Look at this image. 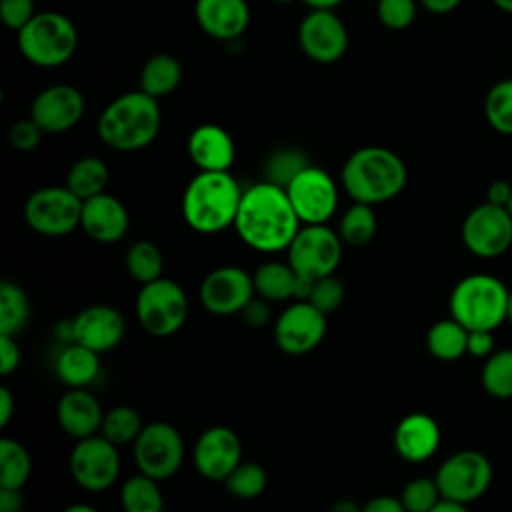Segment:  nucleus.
Masks as SVG:
<instances>
[{"label":"nucleus","instance_id":"2","mask_svg":"<svg viewBox=\"0 0 512 512\" xmlns=\"http://www.w3.org/2000/svg\"><path fill=\"white\" fill-rule=\"evenodd\" d=\"M160 126V100L138 88L116 96L102 108L96 132L110 150L138 152L156 140Z\"/></svg>","mask_w":512,"mask_h":512},{"label":"nucleus","instance_id":"41","mask_svg":"<svg viewBox=\"0 0 512 512\" xmlns=\"http://www.w3.org/2000/svg\"><path fill=\"white\" fill-rule=\"evenodd\" d=\"M442 498L434 478H414L404 484L400 500L406 512H430Z\"/></svg>","mask_w":512,"mask_h":512},{"label":"nucleus","instance_id":"16","mask_svg":"<svg viewBox=\"0 0 512 512\" xmlns=\"http://www.w3.org/2000/svg\"><path fill=\"white\" fill-rule=\"evenodd\" d=\"M326 336V314L308 300H292L274 320V340L284 354L302 356Z\"/></svg>","mask_w":512,"mask_h":512},{"label":"nucleus","instance_id":"10","mask_svg":"<svg viewBox=\"0 0 512 512\" xmlns=\"http://www.w3.org/2000/svg\"><path fill=\"white\" fill-rule=\"evenodd\" d=\"M132 454L138 472L162 482L178 474L184 462V440L170 422H148L132 444Z\"/></svg>","mask_w":512,"mask_h":512},{"label":"nucleus","instance_id":"27","mask_svg":"<svg viewBox=\"0 0 512 512\" xmlns=\"http://www.w3.org/2000/svg\"><path fill=\"white\" fill-rule=\"evenodd\" d=\"M54 372L68 388H86L100 374V354L78 344H64L54 360Z\"/></svg>","mask_w":512,"mask_h":512},{"label":"nucleus","instance_id":"32","mask_svg":"<svg viewBox=\"0 0 512 512\" xmlns=\"http://www.w3.org/2000/svg\"><path fill=\"white\" fill-rule=\"evenodd\" d=\"M376 228H378V222H376L374 206L354 202L340 216L336 232L346 246L362 248L368 242H372V238L376 236Z\"/></svg>","mask_w":512,"mask_h":512},{"label":"nucleus","instance_id":"54","mask_svg":"<svg viewBox=\"0 0 512 512\" xmlns=\"http://www.w3.org/2000/svg\"><path fill=\"white\" fill-rule=\"evenodd\" d=\"M430 512H470V510H468V504L448 500V498H440Z\"/></svg>","mask_w":512,"mask_h":512},{"label":"nucleus","instance_id":"51","mask_svg":"<svg viewBox=\"0 0 512 512\" xmlns=\"http://www.w3.org/2000/svg\"><path fill=\"white\" fill-rule=\"evenodd\" d=\"M22 494L20 490L0 488V512H20L22 510Z\"/></svg>","mask_w":512,"mask_h":512},{"label":"nucleus","instance_id":"43","mask_svg":"<svg viewBox=\"0 0 512 512\" xmlns=\"http://www.w3.org/2000/svg\"><path fill=\"white\" fill-rule=\"evenodd\" d=\"M416 0H378L376 16L388 30H406L416 20Z\"/></svg>","mask_w":512,"mask_h":512},{"label":"nucleus","instance_id":"59","mask_svg":"<svg viewBox=\"0 0 512 512\" xmlns=\"http://www.w3.org/2000/svg\"><path fill=\"white\" fill-rule=\"evenodd\" d=\"M506 320L512 324V288H508V302H506Z\"/></svg>","mask_w":512,"mask_h":512},{"label":"nucleus","instance_id":"37","mask_svg":"<svg viewBox=\"0 0 512 512\" xmlns=\"http://www.w3.org/2000/svg\"><path fill=\"white\" fill-rule=\"evenodd\" d=\"M480 382L488 396L498 400L512 398V348L492 352L484 360Z\"/></svg>","mask_w":512,"mask_h":512},{"label":"nucleus","instance_id":"50","mask_svg":"<svg viewBox=\"0 0 512 512\" xmlns=\"http://www.w3.org/2000/svg\"><path fill=\"white\" fill-rule=\"evenodd\" d=\"M510 196H512V186L506 180H494L486 188V202H490V204L506 208Z\"/></svg>","mask_w":512,"mask_h":512},{"label":"nucleus","instance_id":"60","mask_svg":"<svg viewBox=\"0 0 512 512\" xmlns=\"http://www.w3.org/2000/svg\"><path fill=\"white\" fill-rule=\"evenodd\" d=\"M506 210H508V214L512 216V196H510V200H508V204H506Z\"/></svg>","mask_w":512,"mask_h":512},{"label":"nucleus","instance_id":"55","mask_svg":"<svg viewBox=\"0 0 512 512\" xmlns=\"http://www.w3.org/2000/svg\"><path fill=\"white\" fill-rule=\"evenodd\" d=\"M304 6H308L310 10H334L336 6H340L344 0H298Z\"/></svg>","mask_w":512,"mask_h":512},{"label":"nucleus","instance_id":"61","mask_svg":"<svg viewBox=\"0 0 512 512\" xmlns=\"http://www.w3.org/2000/svg\"><path fill=\"white\" fill-rule=\"evenodd\" d=\"M276 2H278V4H292L294 0H276Z\"/></svg>","mask_w":512,"mask_h":512},{"label":"nucleus","instance_id":"48","mask_svg":"<svg viewBox=\"0 0 512 512\" xmlns=\"http://www.w3.org/2000/svg\"><path fill=\"white\" fill-rule=\"evenodd\" d=\"M494 352V334L492 330H468L466 354L474 358H488Z\"/></svg>","mask_w":512,"mask_h":512},{"label":"nucleus","instance_id":"13","mask_svg":"<svg viewBox=\"0 0 512 512\" xmlns=\"http://www.w3.org/2000/svg\"><path fill=\"white\" fill-rule=\"evenodd\" d=\"M286 194L302 224H326L336 214L338 184L320 166L308 164L300 170L286 186Z\"/></svg>","mask_w":512,"mask_h":512},{"label":"nucleus","instance_id":"17","mask_svg":"<svg viewBox=\"0 0 512 512\" xmlns=\"http://www.w3.org/2000/svg\"><path fill=\"white\" fill-rule=\"evenodd\" d=\"M254 296L252 274L232 264L208 272L198 288L200 304L214 316L238 314Z\"/></svg>","mask_w":512,"mask_h":512},{"label":"nucleus","instance_id":"46","mask_svg":"<svg viewBox=\"0 0 512 512\" xmlns=\"http://www.w3.org/2000/svg\"><path fill=\"white\" fill-rule=\"evenodd\" d=\"M22 354L16 344V336L0 334V374L10 376L20 366Z\"/></svg>","mask_w":512,"mask_h":512},{"label":"nucleus","instance_id":"56","mask_svg":"<svg viewBox=\"0 0 512 512\" xmlns=\"http://www.w3.org/2000/svg\"><path fill=\"white\" fill-rule=\"evenodd\" d=\"M330 512H362V506H358L354 500H338L330 506Z\"/></svg>","mask_w":512,"mask_h":512},{"label":"nucleus","instance_id":"30","mask_svg":"<svg viewBox=\"0 0 512 512\" xmlns=\"http://www.w3.org/2000/svg\"><path fill=\"white\" fill-rule=\"evenodd\" d=\"M110 180V170L106 162L98 156H82L78 158L68 174H66V186L84 202L92 196H98L106 192Z\"/></svg>","mask_w":512,"mask_h":512},{"label":"nucleus","instance_id":"3","mask_svg":"<svg viewBox=\"0 0 512 512\" xmlns=\"http://www.w3.org/2000/svg\"><path fill=\"white\" fill-rule=\"evenodd\" d=\"M408 182V168L400 154L386 146H362L342 164L340 184L344 192L362 204H384L396 198Z\"/></svg>","mask_w":512,"mask_h":512},{"label":"nucleus","instance_id":"39","mask_svg":"<svg viewBox=\"0 0 512 512\" xmlns=\"http://www.w3.org/2000/svg\"><path fill=\"white\" fill-rule=\"evenodd\" d=\"M488 124L504 136H512V78L496 82L484 100Z\"/></svg>","mask_w":512,"mask_h":512},{"label":"nucleus","instance_id":"42","mask_svg":"<svg viewBox=\"0 0 512 512\" xmlns=\"http://www.w3.org/2000/svg\"><path fill=\"white\" fill-rule=\"evenodd\" d=\"M344 296H346L344 284L334 274H330L312 282V288L306 300L328 316L340 308V304L344 302Z\"/></svg>","mask_w":512,"mask_h":512},{"label":"nucleus","instance_id":"58","mask_svg":"<svg viewBox=\"0 0 512 512\" xmlns=\"http://www.w3.org/2000/svg\"><path fill=\"white\" fill-rule=\"evenodd\" d=\"M500 10H504V12H508V14H512V0H492Z\"/></svg>","mask_w":512,"mask_h":512},{"label":"nucleus","instance_id":"25","mask_svg":"<svg viewBox=\"0 0 512 512\" xmlns=\"http://www.w3.org/2000/svg\"><path fill=\"white\" fill-rule=\"evenodd\" d=\"M56 420L68 436L82 440L100 434L104 410L98 398L86 388H68L56 404Z\"/></svg>","mask_w":512,"mask_h":512},{"label":"nucleus","instance_id":"21","mask_svg":"<svg viewBox=\"0 0 512 512\" xmlns=\"http://www.w3.org/2000/svg\"><path fill=\"white\" fill-rule=\"evenodd\" d=\"M80 228L88 238L100 244H114L122 240L130 228L128 208L114 194L102 192L82 202Z\"/></svg>","mask_w":512,"mask_h":512},{"label":"nucleus","instance_id":"1","mask_svg":"<svg viewBox=\"0 0 512 512\" xmlns=\"http://www.w3.org/2000/svg\"><path fill=\"white\" fill-rule=\"evenodd\" d=\"M300 226L286 188L260 180L244 188L232 228L248 248L274 254L288 250Z\"/></svg>","mask_w":512,"mask_h":512},{"label":"nucleus","instance_id":"12","mask_svg":"<svg viewBox=\"0 0 512 512\" xmlns=\"http://www.w3.org/2000/svg\"><path fill=\"white\" fill-rule=\"evenodd\" d=\"M72 480L88 492L108 490L120 474L118 446L102 434L76 440L68 460Z\"/></svg>","mask_w":512,"mask_h":512},{"label":"nucleus","instance_id":"40","mask_svg":"<svg viewBox=\"0 0 512 512\" xmlns=\"http://www.w3.org/2000/svg\"><path fill=\"white\" fill-rule=\"evenodd\" d=\"M268 486L266 470L256 462H240L230 476L224 480V488L242 500H252L260 496Z\"/></svg>","mask_w":512,"mask_h":512},{"label":"nucleus","instance_id":"20","mask_svg":"<svg viewBox=\"0 0 512 512\" xmlns=\"http://www.w3.org/2000/svg\"><path fill=\"white\" fill-rule=\"evenodd\" d=\"M72 328L74 342L98 354L114 350L126 334V322L122 312L108 304H92L82 308L72 318Z\"/></svg>","mask_w":512,"mask_h":512},{"label":"nucleus","instance_id":"24","mask_svg":"<svg viewBox=\"0 0 512 512\" xmlns=\"http://www.w3.org/2000/svg\"><path fill=\"white\" fill-rule=\"evenodd\" d=\"M392 442L402 460L420 464L436 454L440 446V426L430 414L412 412L396 424Z\"/></svg>","mask_w":512,"mask_h":512},{"label":"nucleus","instance_id":"31","mask_svg":"<svg viewBox=\"0 0 512 512\" xmlns=\"http://www.w3.org/2000/svg\"><path fill=\"white\" fill-rule=\"evenodd\" d=\"M120 504L124 512H164V496L158 480L138 472L120 486Z\"/></svg>","mask_w":512,"mask_h":512},{"label":"nucleus","instance_id":"38","mask_svg":"<svg viewBox=\"0 0 512 512\" xmlns=\"http://www.w3.org/2000/svg\"><path fill=\"white\" fill-rule=\"evenodd\" d=\"M308 156L300 148H278L264 160V180L286 188L290 180L308 166Z\"/></svg>","mask_w":512,"mask_h":512},{"label":"nucleus","instance_id":"19","mask_svg":"<svg viewBox=\"0 0 512 512\" xmlns=\"http://www.w3.org/2000/svg\"><path fill=\"white\" fill-rule=\"evenodd\" d=\"M196 472L212 482H224L242 462V442L238 434L222 424L206 428L192 450Z\"/></svg>","mask_w":512,"mask_h":512},{"label":"nucleus","instance_id":"57","mask_svg":"<svg viewBox=\"0 0 512 512\" xmlns=\"http://www.w3.org/2000/svg\"><path fill=\"white\" fill-rule=\"evenodd\" d=\"M64 512H100V510H96L94 506H90V504H70L68 508H64Z\"/></svg>","mask_w":512,"mask_h":512},{"label":"nucleus","instance_id":"18","mask_svg":"<svg viewBox=\"0 0 512 512\" xmlns=\"http://www.w3.org/2000/svg\"><path fill=\"white\" fill-rule=\"evenodd\" d=\"M84 112L86 100L76 86L52 84L34 96L28 116L44 134H64L82 120Z\"/></svg>","mask_w":512,"mask_h":512},{"label":"nucleus","instance_id":"11","mask_svg":"<svg viewBox=\"0 0 512 512\" xmlns=\"http://www.w3.org/2000/svg\"><path fill=\"white\" fill-rule=\"evenodd\" d=\"M434 480L442 498L470 504L490 488L492 464L488 456L478 450H460L438 466Z\"/></svg>","mask_w":512,"mask_h":512},{"label":"nucleus","instance_id":"7","mask_svg":"<svg viewBox=\"0 0 512 512\" xmlns=\"http://www.w3.org/2000/svg\"><path fill=\"white\" fill-rule=\"evenodd\" d=\"M134 312L144 332L166 338L184 326L188 316V296L176 280L162 276L140 286Z\"/></svg>","mask_w":512,"mask_h":512},{"label":"nucleus","instance_id":"23","mask_svg":"<svg viewBox=\"0 0 512 512\" xmlns=\"http://www.w3.org/2000/svg\"><path fill=\"white\" fill-rule=\"evenodd\" d=\"M194 18L206 36L234 42L250 24V6L246 0H196Z\"/></svg>","mask_w":512,"mask_h":512},{"label":"nucleus","instance_id":"53","mask_svg":"<svg viewBox=\"0 0 512 512\" xmlns=\"http://www.w3.org/2000/svg\"><path fill=\"white\" fill-rule=\"evenodd\" d=\"M428 12L432 14H448L452 12L462 0H418Z\"/></svg>","mask_w":512,"mask_h":512},{"label":"nucleus","instance_id":"47","mask_svg":"<svg viewBox=\"0 0 512 512\" xmlns=\"http://www.w3.org/2000/svg\"><path fill=\"white\" fill-rule=\"evenodd\" d=\"M240 314H242V318H244V322H246L248 326H252V328H262V326H266V324L270 322V318H272V314H270V302L264 300V298H260V296H254V298L244 306V310H242Z\"/></svg>","mask_w":512,"mask_h":512},{"label":"nucleus","instance_id":"44","mask_svg":"<svg viewBox=\"0 0 512 512\" xmlns=\"http://www.w3.org/2000/svg\"><path fill=\"white\" fill-rule=\"evenodd\" d=\"M42 128L28 116V118H22L18 122H14L8 130V140H10V146L18 152H32L38 148V144L42 142Z\"/></svg>","mask_w":512,"mask_h":512},{"label":"nucleus","instance_id":"49","mask_svg":"<svg viewBox=\"0 0 512 512\" xmlns=\"http://www.w3.org/2000/svg\"><path fill=\"white\" fill-rule=\"evenodd\" d=\"M362 512H406V508H404V504H402L400 498L382 494V496L370 498V500L362 506Z\"/></svg>","mask_w":512,"mask_h":512},{"label":"nucleus","instance_id":"28","mask_svg":"<svg viewBox=\"0 0 512 512\" xmlns=\"http://www.w3.org/2000/svg\"><path fill=\"white\" fill-rule=\"evenodd\" d=\"M182 82V64L176 56L168 52L152 54L140 68L138 88L160 100L170 96Z\"/></svg>","mask_w":512,"mask_h":512},{"label":"nucleus","instance_id":"15","mask_svg":"<svg viewBox=\"0 0 512 512\" xmlns=\"http://www.w3.org/2000/svg\"><path fill=\"white\" fill-rule=\"evenodd\" d=\"M298 46L316 64H334L348 50V28L334 10H310L298 24Z\"/></svg>","mask_w":512,"mask_h":512},{"label":"nucleus","instance_id":"22","mask_svg":"<svg viewBox=\"0 0 512 512\" xmlns=\"http://www.w3.org/2000/svg\"><path fill=\"white\" fill-rule=\"evenodd\" d=\"M186 152L198 172H228L236 158V146L230 132L220 124H200L186 140Z\"/></svg>","mask_w":512,"mask_h":512},{"label":"nucleus","instance_id":"14","mask_svg":"<svg viewBox=\"0 0 512 512\" xmlns=\"http://www.w3.org/2000/svg\"><path fill=\"white\" fill-rule=\"evenodd\" d=\"M462 242L478 258L502 256L512 246V216L504 206L478 204L462 222Z\"/></svg>","mask_w":512,"mask_h":512},{"label":"nucleus","instance_id":"52","mask_svg":"<svg viewBox=\"0 0 512 512\" xmlns=\"http://www.w3.org/2000/svg\"><path fill=\"white\" fill-rule=\"evenodd\" d=\"M14 414V396L8 386H0V428H6Z\"/></svg>","mask_w":512,"mask_h":512},{"label":"nucleus","instance_id":"26","mask_svg":"<svg viewBox=\"0 0 512 512\" xmlns=\"http://www.w3.org/2000/svg\"><path fill=\"white\" fill-rule=\"evenodd\" d=\"M256 296L268 300L270 304L286 300H306L312 282L302 280L288 262L266 260L252 272Z\"/></svg>","mask_w":512,"mask_h":512},{"label":"nucleus","instance_id":"33","mask_svg":"<svg viewBox=\"0 0 512 512\" xmlns=\"http://www.w3.org/2000/svg\"><path fill=\"white\" fill-rule=\"evenodd\" d=\"M32 474L28 450L14 438H0V488L22 490Z\"/></svg>","mask_w":512,"mask_h":512},{"label":"nucleus","instance_id":"6","mask_svg":"<svg viewBox=\"0 0 512 512\" xmlns=\"http://www.w3.org/2000/svg\"><path fill=\"white\" fill-rule=\"evenodd\" d=\"M508 288L492 274H468L450 292V316L466 330H496L506 320Z\"/></svg>","mask_w":512,"mask_h":512},{"label":"nucleus","instance_id":"35","mask_svg":"<svg viewBox=\"0 0 512 512\" xmlns=\"http://www.w3.org/2000/svg\"><path fill=\"white\" fill-rule=\"evenodd\" d=\"M30 318V300L26 292L10 280L0 284V334L18 336Z\"/></svg>","mask_w":512,"mask_h":512},{"label":"nucleus","instance_id":"9","mask_svg":"<svg viewBox=\"0 0 512 512\" xmlns=\"http://www.w3.org/2000/svg\"><path fill=\"white\" fill-rule=\"evenodd\" d=\"M342 246L338 232L328 224H302L288 246V264L308 282H316L336 272L342 260Z\"/></svg>","mask_w":512,"mask_h":512},{"label":"nucleus","instance_id":"36","mask_svg":"<svg viewBox=\"0 0 512 512\" xmlns=\"http://www.w3.org/2000/svg\"><path fill=\"white\" fill-rule=\"evenodd\" d=\"M142 428H144V422H142L138 410L128 404H120V406H114L112 410L104 412L100 434L120 448L126 444H134L136 438L140 436Z\"/></svg>","mask_w":512,"mask_h":512},{"label":"nucleus","instance_id":"45","mask_svg":"<svg viewBox=\"0 0 512 512\" xmlns=\"http://www.w3.org/2000/svg\"><path fill=\"white\" fill-rule=\"evenodd\" d=\"M36 16L34 0H0V20L6 28L18 32Z\"/></svg>","mask_w":512,"mask_h":512},{"label":"nucleus","instance_id":"5","mask_svg":"<svg viewBox=\"0 0 512 512\" xmlns=\"http://www.w3.org/2000/svg\"><path fill=\"white\" fill-rule=\"evenodd\" d=\"M16 44L26 62L36 68H60L78 48L76 24L56 10L36 12V16L16 32Z\"/></svg>","mask_w":512,"mask_h":512},{"label":"nucleus","instance_id":"34","mask_svg":"<svg viewBox=\"0 0 512 512\" xmlns=\"http://www.w3.org/2000/svg\"><path fill=\"white\" fill-rule=\"evenodd\" d=\"M124 264H126L128 274L142 286V284L162 278L164 254H162L160 246L154 244L152 240H136L126 250Z\"/></svg>","mask_w":512,"mask_h":512},{"label":"nucleus","instance_id":"4","mask_svg":"<svg viewBox=\"0 0 512 512\" xmlns=\"http://www.w3.org/2000/svg\"><path fill=\"white\" fill-rule=\"evenodd\" d=\"M244 188L228 172H198L182 194V218L198 234H218L234 226Z\"/></svg>","mask_w":512,"mask_h":512},{"label":"nucleus","instance_id":"29","mask_svg":"<svg viewBox=\"0 0 512 512\" xmlns=\"http://www.w3.org/2000/svg\"><path fill=\"white\" fill-rule=\"evenodd\" d=\"M466 346H468V330L452 316L434 322L426 332V348L436 360H442V362L458 360L466 354Z\"/></svg>","mask_w":512,"mask_h":512},{"label":"nucleus","instance_id":"8","mask_svg":"<svg viewBox=\"0 0 512 512\" xmlns=\"http://www.w3.org/2000/svg\"><path fill=\"white\" fill-rule=\"evenodd\" d=\"M24 222L40 236L62 238L80 226L82 200L64 186H42L24 202Z\"/></svg>","mask_w":512,"mask_h":512}]
</instances>
